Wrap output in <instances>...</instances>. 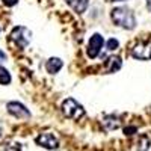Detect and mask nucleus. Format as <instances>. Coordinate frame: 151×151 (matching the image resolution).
I'll use <instances>...</instances> for the list:
<instances>
[{
    "label": "nucleus",
    "instance_id": "obj_1",
    "mask_svg": "<svg viewBox=\"0 0 151 151\" xmlns=\"http://www.w3.org/2000/svg\"><path fill=\"white\" fill-rule=\"evenodd\" d=\"M110 17H112V21L122 29L132 30L136 27V18H134L133 11L125 6H118L115 9H112Z\"/></svg>",
    "mask_w": 151,
    "mask_h": 151
},
{
    "label": "nucleus",
    "instance_id": "obj_2",
    "mask_svg": "<svg viewBox=\"0 0 151 151\" xmlns=\"http://www.w3.org/2000/svg\"><path fill=\"white\" fill-rule=\"evenodd\" d=\"M62 113L70 119H80L85 116V109L82 104H79L74 98H67L62 103Z\"/></svg>",
    "mask_w": 151,
    "mask_h": 151
},
{
    "label": "nucleus",
    "instance_id": "obj_3",
    "mask_svg": "<svg viewBox=\"0 0 151 151\" xmlns=\"http://www.w3.org/2000/svg\"><path fill=\"white\" fill-rule=\"evenodd\" d=\"M30 30L26 29L24 26H17L14 27V30L11 32V41L12 42H15V45L18 48H24V47H27V44L30 42Z\"/></svg>",
    "mask_w": 151,
    "mask_h": 151
},
{
    "label": "nucleus",
    "instance_id": "obj_4",
    "mask_svg": "<svg viewBox=\"0 0 151 151\" xmlns=\"http://www.w3.org/2000/svg\"><path fill=\"white\" fill-rule=\"evenodd\" d=\"M103 45H104V38L100 33H94L89 40V44H88V50H86L88 56L91 59H95L100 55V52H101Z\"/></svg>",
    "mask_w": 151,
    "mask_h": 151
},
{
    "label": "nucleus",
    "instance_id": "obj_5",
    "mask_svg": "<svg viewBox=\"0 0 151 151\" xmlns=\"http://www.w3.org/2000/svg\"><path fill=\"white\" fill-rule=\"evenodd\" d=\"M35 142L42 147V148H47V150H56L59 148V139L50 132H45V133H41L36 136Z\"/></svg>",
    "mask_w": 151,
    "mask_h": 151
},
{
    "label": "nucleus",
    "instance_id": "obj_6",
    "mask_svg": "<svg viewBox=\"0 0 151 151\" xmlns=\"http://www.w3.org/2000/svg\"><path fill=\"white\" fill-rule=\"evenodd\" d=\"M132 56L139 60H150L151 59V41H144L136 44L132 48Z\"/></svg>",
    "mask_w": 151,
    "mask_h": 151
},
{
    "label": "nucleus",
    "instance_id": "obj_7",
    "mask_svg": "<svg viewBox=\"0 0 151 151\" xmlns=\"http://www.w3.org/2000/svg\"><path fill=\"white\" fill-rule=\"evenodd\" d=\"M6 109H8V112L11 113V115H14L15 118H20V119L30 118V110L24 104L18 103V101H9L6 104Z\"/></svg>",
    "mask_w": 151,
    "mask_h": 151
},
{
    "label": "nucleus",
    "instance_id": "obj_8",
    "mask_svg": "<svg viewBox=\"0 0 151 151\" xmlns=\"http://www.w3.org/2000/svg\"><path fill=\"white\" fill-rule=\"evenodd\" d=\"M101 124H103V127H104L106 130H109V132L116 130V129L121 127V121H119V118H116L115 115H107V116H104L103 121H101Z\"/></svg>",
    "mask_w": 151,
    "mask_h": 151
},
{
    "label": "nucleus",
    "instance_id": "obj_9",
    "mask_svg": "<svg viewBox=\"0 0 151 151\" xmlns=\"http://www.w3.org/2000/svg\"><path fill=\"white\" fill-rule=\"evenodd\" d=\"M62 67H64V62H62L59 58H50V59L45 62V70H47L50 74L59 73Z\"/></svg>",
    "mask_w": 151,
    "mask_h": 151
},
{
    "label": "nucleus",
    "instance_id": "obj_10",
    "mask_svg": "<svg viewBox=\"0 0 151 151\" xmlns=\"http://www.w3.org/2000/svg\"><path fill=\"white\" fill-rule=\"evenodd\" d=\"M122 65L119 56H109L106 60V71L107 73H116Z\"/></svg>",
    "mask_w": 151,
    "mask_h": 151
},
{
    "label": "nucleus",
    "instance_id": "obj_11",
    "mask_svg": "<svg viewBox=\"0 0 151 151\" xmlns=\"http://www.w3.org/2000/svg\"><path fill=\"white\" fill-rule=\"evenodd\" d=\"M65 2L77 12V14H83L88 8V3H89V0H65Z\"/></svg>",
    "mask_w": 151,
    "mask_h": 151
},
{
    "label": "nucleus",
    "instance_id": "obj_12",
    "mask_svg": "<svg viewBox=\"0 0 151 151\" xmlns=\"http://www.w3.org/2000/svg\"><path fill=\"white\" fill-rule=\"evenodd\" d=\"M11 83V74L6 68L0 67V85H9Z\"/></svg>",
    "mask_w": 151,
    "mask_h": 151
},
{
    "label": "nucleus",
    "instance_id": "obj_13",
    "mask_svg": "<svg viewBox=\"0 0 151 151\" xmlns=\"http://www.w3.org/2000/svg\"><path fill=\"white\" fill-rule=\"evenodd\" d=\"M150 144H151L150 137H148V136H142L141 141H139V151H148Z\"/></svg>",
    "mask_w": 151,
    "mask_h": 151
},
{
    "label": "nucleus",
    "instance_id": "obj_14",
    "mask_svg": "<svg viewBox=\"0 0 151 151\" xmlns=\"http://www.w3.org/2000/svg\"><path fill=\"white\" fill-rule=\"evenodd\" d=\"M118 45H119V42L115 40V38H110V40H107V42H106V47H107V50H115V48H118Z\"/></svg>",
    "mask_w": 151,
    "mask_h": 151
},
{
    "label": "nucleus",
    "instance_id": "obj_15",
    "mask_svg": "<svg viewBox=\"0 0 151 151\" xmlns=\"http://www.w3.org/2000/svg\"><path fill=\"white\" fill-rule=\"evenodd\" d=\"M137 132V127H134V125H130V127H125L124 129V134L125 136H132Z\"/></svg>",
    "mask_w": 151,
    "mask_h": 151
},
{
    "label": "nucleus",
    "instance_id": "obj_16",
    "mask_svg": "<svg viewBox=\"0 0 151 151\" xmlns=\"http://www.w3.org/2000/svg\"><path fill=\"white\" fill-rule=\"evenodd\" d=\"M5 151H21V145H18V144H9L5 148Z\"/></svg>",
    "mask_w": 151,
    "mask_h": 151
},
{
    "label": "nucleus",
    "instance_id": "obj_17",
    "mask_svg": "<svg viewBox=\"0 0 151 151\" xmlns=\"http://www.w3.org/2000/svg\"><path fill=\"white\" fill-rule=\"evenodd\" d=\"M3 3H5L6 6H15V5L18 3V0H3Z\"/></svg>",
    "mask_w": 151,
    "mask_h": 151
},
{
    "label": "nucleus",
    "instance_id": "obj_18",
    "mask_svg": "<svg viewBox=\"0 0 151 151\" xmlns=\"http://www.w3.org/2000/svg\"><path fill=\"white\" fill-rule=\"evenodd\" d=\"M5 60H6V55L0 50V62H5Z\"/></svg>",
    "mask_w": 151,
    "mask_h": 151
},
{
    "label": "nucleus",
    "instance_id": "obj_19",
    "mask_svg": "<svg viewBox=\"0 0 151 151\" xmlns=\"http://www.w3.org/2000/svg\"><path fill=\"white\" fill-rule=\"evenodd\" d=\"M148 2V9H151V0H147Z\"/></svg>",
    "mask_w": 151,
    "mask_h": 151
},
{
    "label": "nucleus",
    "instance_id": "obj_20",
    "mask_svg": "<svg viewBox=\"0 0 151 151\" xmlns=\"http://www.w3.org/2000/svg\"><path fill=\"white\" fill-rule=\"evenodd\" d=\"M2 134H3V130H2V129H0V139H2Z\"/></svg>",
    "mask_w": 151,
    "mask_h": 151
},
{
    "label": "nucleus",
    "instance_id": "obj_21",
    "mask_svg": "<svg viewBox=\"0 0 151 151\" xmlns=\"http://www.w3.org/2000/svg\"><path fill=\"white\" fill-rule=\"evenodd\" d=\"M110 2H124V0H110Z\"/></svg>",
    "mask_w": 151,
    "mask_h": 151
}]
</instances>
